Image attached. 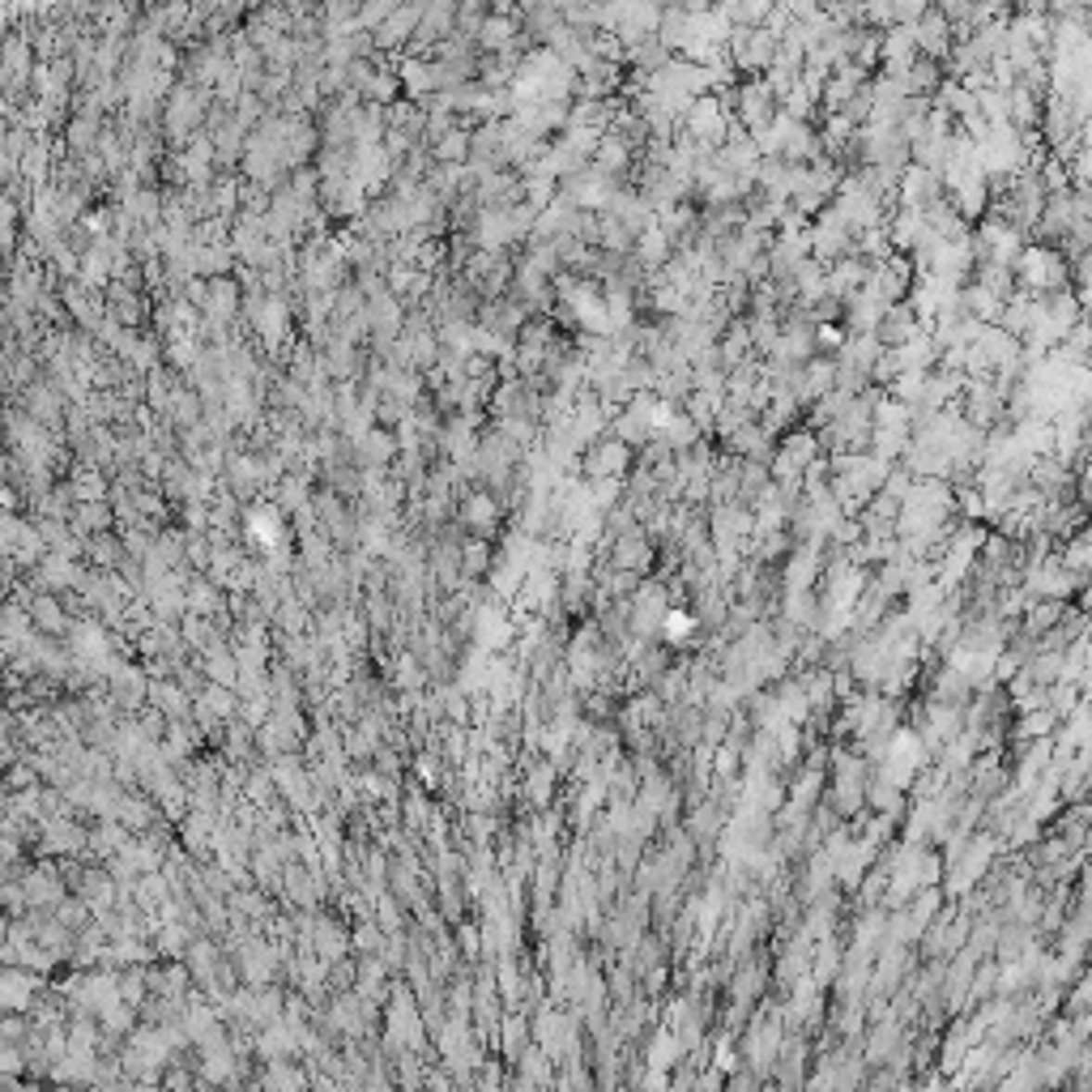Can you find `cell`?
Instances as JSON below:
<instances>
[{"instance_id":"obj_1","label":"cell","mask_w":1092,"mask_h":1092,"mask_svg":"<svg viewBox=\"0 0 1092 1092\" xmlns=\"http://www.w3.org/2000/svg\"><path fill=\"white\" fill-rule=\"evenodd\" d=\"M461 520H466L469 530H478V533H491V530H495V520H499L495 499H491V495H469L466 504H461Z\"/></svg>"},{"instance_id":"obj_2","label":"cell","mask_w":1092,"mask_h":1092,"mask_svg":"<svg viewBox=\"0 0 1092 1092\" xmlns=\"http://www.w3.org/2000/svg\"><path fill=\"white\" fill-rule=\"evenodd\" d=\"M414 26H418V9H397L389 26H380V31H376V43H380V47H392V43H402L405 34L414 31Z\"/></svg>"},{"instance_id":"obj_3","label":"cell","mask_w":1092,"mask_h":1092,"mask_svg":"<svg viewBox=\"0 0 1092 1092\" xmlns=\"http://www.w3.org/2000/svg\"><path fill=\"white\" fill-rule=\"evenodd\" d=\"M508 34H512V26L504 18H491L487 26H482V34L478 39L487 43V47H508Z\"/></svg>"},{"instance_id":"obj_4","label":"cell","mask_w":1092,"mask_h":1092,"mask_svg":"<svg viewBox=\"0 0 1092 1092\" xmlns=\"http://www.w3.org/2000/svg\"><path fill=\"white\" fill-rule=\"evenodd\" d=\"M389 453H392L389 431H367V435H363V456H376V461H384Z\"/></svg>"},{"instance_id":"obj_5","label":"cell","mask_w":1092,"mask_h":1092,"mask_svg":"<svg viewBox=\"0 0 1092 1092\" xmlns=\"http://www.w3.org/2000/svg\"><path fill=\"white\" fill-rule=\"evenodd\" d=\"M69 495L73 499H95L98 504V499H103V482H98V474H82L73 487H69Z\"/></svg>"},{"instance_id":"obj_6","label":"cell","mask_w":1092,"mask_h":1092,"mask_svg":"<svg viewBox=\"0 0 1092 1092\" xmlns=\"http://www.w3.org/2000/svg\"><path fill=\"white\" fill-rule=\"evenodd\" d=\"M466 154H469V137H466V133H448V137L440 141V159L456 162V159H466Z\"/></svg>"},{"instance_id":"obj_7","label":"cell","mask_w":1092,"mask_h":1092,"mask_svg":"<svg viewBox=\"0 0 1092 1092\" xmlns=\"http://www.w3.org/2000/svg\"><path fill=\"white\" fill-rule=\"evenodd\" d=\"M77 525H82V530H98V525H107V508L103 504H85V508H77Z\"/></svg>"},{"instance_id":"obj_8","label":"cell","mask_w":1092,"mask_h":1092,"mask_svg":"<svg viewBox=\"0 0 1092 1092\" xmlns=\"http://www.w3.org/2000/svg\"><path fill=\"white\" fill-rule=\"evenodd\" d=\"M691 632V615H683V610H670V640H679Z\"/></svg>"}]
</instances>
